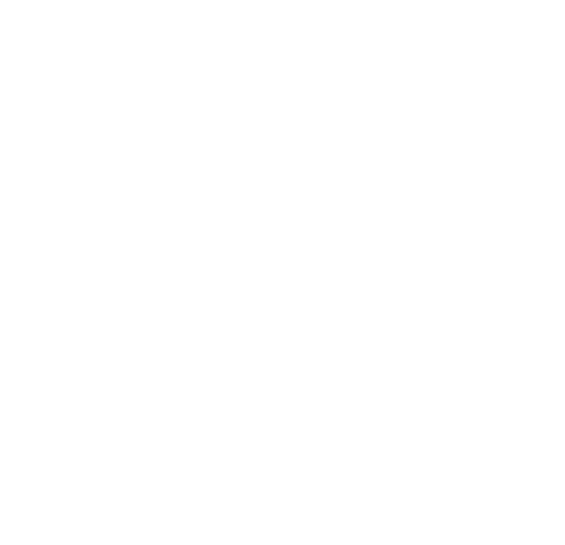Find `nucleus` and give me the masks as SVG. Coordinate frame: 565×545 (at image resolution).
Listing matches in <instances>:
<instances>
[]
</instances>
